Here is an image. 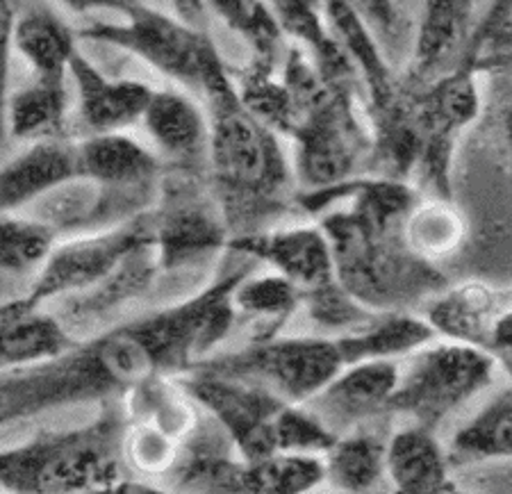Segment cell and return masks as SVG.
<instances>
[{
	"label": "cell",
	"instance_id": "cell-1",
	"mask_svg": "<svg viewBox=\"0 0 512 494\" xmlns=\"http://www.w3.org/2000/svg\"><path fill=\"white\" fill-rule=\"evenodd\" d=\"M417 196L415 185L385 176L299 192V208L326 230L337 283L376 312H417L449 285L440 267L419 260L403 242V217Z\"/></svg>",
	"mask_w": 512,
	"mask_h": 494
},
{
	"label": "cell",
	"instance_id": "cell-2",
	"mask_svg": "<svg viewBox=\"0 0 512 494\" xmlns=\"http://www.w3.org/2000/svg\"><path fill=\"white\" fill-rule=\"evenodd\" d=\"M201 101L210 119V185L230 237L274 226L299 208V185L283 137L244 105L226 62L210 76Z\"/></svg>",
	"mask_w": 512,
	"mask_h": 494
},
{
	"label": "cell",
	"instance_id": "cell-3",
	"mask_svg": "<svg viewBox=\"0 0 512 494\" xmlns=\"http://www.w3.org/2000/svg\"><path fill=\"white\" fill-rule=\"evenodd\" d=\"M123 410L107 406L92 424L41 433L0 451V488L16 492L126 490Z\"/></svg>",
	"mask_w": 512,
	"mask_h": 494
},
{
	"label": "cell",
	"instance_id": "cell-4",
	"mask_svg": "<svg viewBox=\"0 0 512 494\" xmlns=\"http://www.w3.org/2000/svg\"><path fill=\"white\" fill-rule=\"evenodd\" d=\"M299 192H315L362 176L369 167L371 128L362 114L358 82L335 80L328 92L303 114L289 137Z\"/></svg>",
	"mask_w": 512,
	"mask_h": 494
},
{
	"label": "cell",
	"instance_id": "cell-5",
	"mask_svg": "<svg viewBox=\"0 0 512 494\" xmlns=\"http://www.w3.org/2000/svg\"><path fill=\"white\" fill-rule=\"evenodd\" d=\"M80 39L98 41L148 64L173 85L201 98L224 57L205 28L142 3L121 21H96L78 30Z\"/></svg>",
	"mask_w": 512,
	"mask_h": 494
},
{
	"label": "cell",
	"instance_id": "cell-6",
	"mask_svg": "<svg viewBox=\"0 0 512 494\" xmlns=\"http://www.w3.org/2000/svg\"><path fill=\"white\" fill-rule=\"evenodd\" d=\"M497 369V360L485 349L437 337L406 356L387 415L437 431L492 383Z\"/></svg>",
	"mask_w": 512,
	"mask_h": 494
},
{
	"label": "cell",
	"instance_id": "cell-7",
	"mask_svg": "<svg viewBox=\"0 0 512 494\" xmlns=\"http://www.w3.org/2000/svg\"><path fill=\"white\" fill-rule=\"evenodd\" d=\"M196 367L258 383L289 403H308L346 365L333 335L271 333L255 335L237 351L214 353Z\"/></svg>",
	"mask_w": 512,
	"mask_h": 494
},
{
	"label": "cell",
	"instance_id": "cell-8",
	"mask_svg": "<svg viewBox=\"0 0 512 494\" xmlns=\"http://www.w3.org/2000/svg\"><path fill=\"white\" fill-rule=\"evenodd\" d=\"M148 217L162 274L192 267L228 249V221L203 171L164 169L158 201L148 210Z\"/></svg>",
	"mask_w": 512,
	"mask_h": 494
},
{
	"label": "cell",
	"instance_id": "cell-9",
	"mask_svg": "<svg viewBox=\"0 0 512 494\" xmlns=\"http://www.w3.org/2000/svg\"><path fill=\"white\" fill-rule=\"evenodd\" d=\"M146 244H153L148 212L126 224L62 237L23 303L32 308H46L48 303L85 292L110 276L128 255Z\"/></svg>",
	"mask_w": 512,
	"mask_h": 494
},
{
	"label": "cell",
	"instance_id": "cell-10",
	"mask_svg": "<svg viewBox=\"0 0 512 494\" xmlns=\"http://www.w3.org/2000/svg\"><path fill=\"white\" fill-rule=\"evenodd\" d=\"M178 381L226 433L230 447L239 458L260 460L276 454L274 422L278 410L287 403L285 399L258 383L198 367L178 376Z\"/></svg>",
	"mask_w": 512,
	"mask_h": 494
},
{
	"label": "cell",
	"instance_id": "cell-11",
	"mask_svg": "<svg viewBox=\"0 0 512 494\" xmlns=\"http://www.w3.org/2000/svg\"><path fill=\"white\" fill-rule=\"evenodd\" d=\"M228 253L251 258L292 281L301 292L335 281V260L319 221L269 226L228 240Z\"/></svg>",
	"mask_w": 512,
	"mask_h": 494
},
{
	"label": "cell",
	"instance_id": "cell-12",
	"mask_svg": "<svg viewBox=\"0 0 512 494\" xmlns=\"http://www.w3.org/2000/svg\"><path fill=\"white\" fill-rule=\"evenodd\" d=\"M139 128L167 167L208 169V110L201 98L187 89L155 87Z\"/></svg>",
	"mask_w": 512,
	"mask_h": 494
},
{
	"label": "cell",
	"instance_id": "cell-13",
	"mask_svg": "<svg viewBox=\"0 0 512 494\" xmlns=\"http://www.w3.org/2000/svg\"><path fill=\"white\" fill-rule=\"evenodd\" d=\"M399 360H362L342 367L317 397L305 406L319 415L330 431L342 435L387 415V403L399 385Z\"/></svg>",
	"mask_w": 512,
	"mask_h": 494
},
{
	"label": "cell",
	"instance_id": "cell-14",
	"mask_svg": "<svg viewBox=\"0 0 512 494\" xmlns=\"http://www.w3.org/2000/svg\"><path fill=\"white\" fill-rule=\"evenodd\" d=\"M73 117L85 135L123 133L139 128L153 89L137 78H112L103 73L89 57L78 51L71 69Z\"/></svg>",
	"mask_w": 512,
	"mask_h": 494
},
{
	"label": "cell",
	"instance_id": "cell-15",
	"mask_svg": "<svg viewBox=\"0 0 512 494\" xmlns=\"http://www.w3.org/2000/svg\"><path fill=\"white\" fill-rule=\"evenodd\" d=\"M160 274L155 246L146 244L128 255L101 283L62 299V312L57 317L76 340H82L87 331L103 333L107 319L119 317L121 310L151 292Z\"/></svg>",
	"mask_w": 512,
	"mask_h": 494
},
{
	"label": "cell",
	"instance_id": "cell-16",
	"mask_svg": "<svg viewBox=\"0 0 512 494\" xmlns=\"http://www.w3.org/2000/svg\"><path fill=\"white\" fill-rule=\"evenodd\" d=\"M78 180L76 139H39L0 164V214L26 212Z\"/></svg>",
	"mask_w": 512,
	"mask_h": 494
},
{
	"label": "cell",
	"instance_id": "cell-17",
	"mask_svg": "<svg viewBox=\"0 0 512 494\" xmlns=\"http://www.w3.org/2000/svg\"><path fill=\"white\" fill-rule=\"evenodd\" d=\"M510 306L512 294L478 278H469L462 283H449L437 292L421 308V315L442 340L487 349L494 324Z\"/></svg>",
	"mask_w": 512,
	"mask_h": 494
},
{
	"label": "cell",
	"instance_id": "cell-18",
	"mask_svg": "<svg viewBox=\"0 0 512 494\" xmlns=\"http://www.w3.org/2000/svg\"><path fill=\"white\" fill-rule=\"evenodd\" d=\"M476 28V0H426L408 78L428 82L460 60Z\"/></svg>",
	"mask_w": 512,
	"mask_h": 494
},
{
	"label": "cell",
	"instance_id": "cell-19",
	"mask_svg": "<svg viewBox=\"0 0 512 494\" xmlns=\"http://www.w3.org/2000/svg\"><path fill=\"white\" fill-rule=\"evenodd\" d=\"M60 240L35 214H0V306L26 299Z\"/></svg>",
	"mask_w": 512,
	"mask_h": 494
},
{
	"label": "cell",
	"instance_id": "cell-20",
	"mask_svg": "<svg viewBox=\"0 0 512 494\" xmlns=\"http://www.w3.org/2000/svg\"><path fill=\"white\" fill-rule=\"evenodd\" d=\"M447 449L426 426L406 422L387 440V483L396 492L442 494L458 492Z\"/></svg>",
	"mask_w": 512,
	"mask_h": 494
},
{
	"label": "cell",
	"instance_id": "cell-21",
	"mask_svg": "<svg viewBox=\"0 0 512 494\" xmlns=\"http://www.w3.org/2000/svg\"><path fill=\"white\" fill-rule=\"evenodd\" d=\"M76 340L60 317L16 301L0 306V367L30 369L69 353Z\"/></svg>",
	"mask_w": 512,
	"mask_h": 494
},
{
	"label": "cell",
	"instance_id": "cell-22",
	"mask_svg": "<svg viewBox=\"0 0 512 494\" xmlns=\"http://www.w3.org/2000/svg\"><path fill=\"white\" fill-rule=\"evenodd\" d=\"M80 35L48 3L23 5L14 26V53L35 78H69Z\"/></svg>",
	"mask_w": 512,
	"mask_h": 494
},
{
	"label": "cell",
	"instance_id": "cell-23",
	"mask_svg": "<svg viewBox=\"0 0 512 494\" xmlns=\"http://www.w3.org/2000/svg\"><path fill=\"white\" fill-rule=\"evenodd\" d=\"M390 419L353 428L337 435L333 447L324 454L326 483L344 492H371L387 483V440Z\"/></svg>",
	"mask_w": 512,
	"mask_h": 494
},
{
	"label": "cell",
	"instance_id": "cell-24",
	"mask_svg": "<svg viewBox=\"0 0 512 494\" xmlns=\"http://www.w3.org/2000/svg\"><path fill=\"white\" fill-rule=\"evenodd\" d=\"M73 114L71 78H35L14 89L5 103L3 130L19 142L69 137Z\"/></svg>",
	"mask_w": 512,
	"mask_h": 494
},
{
	"label": "cell",
	"instance_id": "cell-25",
	"mask_svg": "<svg viewBox=\"0 0 512 494\" xmlns=\"http://www.w3.org/2000/svg\"><path fill=\"white\" fill-rule=\"evenodd\" d=\"M344 365L362 360H399L437 340L431 324L415 310H381L349 333L333 335Z\"/></svg>",
	"mask_w": 512,
	"mask_h": 494
},
{
	"label": "cell",
	"instance_id": "cell-26",
	"mask_svg": "<svg viewBox=\"0 0 512 494\" xmlns=\"http://www.w3.org/2000/svg\"><path fill=\"white\" fill-rule=\"evenodd\" d=\"M326 485L324 456L276 451L260 460H230L221 483V492L299 494Z\"/></svg>",
	"mask_w": 512,
	"mask_h": 494
},
{
	"label": "cell",
	"instance_id": "cell-27",
	"mask_svg": "<svg viewBox=\"0 0 512 494\" xmlns=\"http://www.w3.org/2000/svg\"><path fill=\"white\" fill-rule=\"evenodd\" d=\"M408 249L419 260L440 267V262L456 258L469 240V219L453 196L419 194L401 224Z\"/></svg>",
	"mask_w": 512,
	"mask_h": 494
},
{
	"label": "cell",
	"instance_id": "cell-28",
	"mask_svg": "<svg viewBox=\"0 0 512 494\" xmlns=\"http://www.w3.org/2000/svg\"><path fill=\"white\" fill-rule=\"evenodd\" d=\"M447 454L451 467L512 458V383L453 435Z\"/></svg>",
	"mask_w": 512,
	"mask_h": 494
},
{
	"label": "cell",
	"instance_id": "cell-29",
	"mask_svg": "<svg viewBox=\"0 0 512 494\" xmlns=\"http://www.w3.org/2000/svg\"><path fill=\"white\" fill-rule=\"evenodd\" d=\"M303 292L285 276L276 271H255L251 269L242 281L235 285L233 306L237 317L258 319L262 333H280L283 326L301 310Z\"/></svg>",
	"mask_w": 512,
	"mask_h": 494
},
{
	"label": "cell",
	"instance_id": "cell-30",
	"mask_svg": "<svg viewBox=\"0 0 512 494\" xmlns=\"http://www.w3.org/2000/svg\"><path fill=\"white\" fill-rule=\"evenodd\" d=\"M208 12L235 32L253 51V57L267 62H280L287 39L267 0H205Z\"/></svg>",
	"mask_w": 512,
	"mask_h": 494
},
{
	"label": "cell",
	"instance_id": "cell-31",
	"mask_svg": "<svg viewBox=\"0 0 512 494\" xmlns=\"http://www.w3.org/2000/svg\"><path fill=\"white\" fill-rule=\"evenodd\" d=\"M301 310L319 328L321 335L349 333L353 328L365 324L376 312L362 306L355 296H351L337 283V278L326 285L315 287V290L303 292Z\"/></svg>",
	"mask_w": 512,
	"mask_h": 494
},
{
	"label": "cell",
	"instance_id": "cell-32",
	"mask_svg": "<svg viewBox=\"0 0 512 494\" xmlns=\"http://www.w3.org/2000/svg\"><path fill=\"white\" fill-rule=\"evenodd\" d=\"M276 451L324 456L337 440V433L321 422L305 403H285L274 422Z\"/></svg>",
	"mask_w": 512,
	"mask_h": 494
},
{
	"label": "cell",
	"instance_id": "cell-33",
	"mask_svg": "<svg viewBox=\"0 0 512 494\" xmlns=\"http://www.w3.org/2000/svg\"><path fill=\"white\" fill-rule=\"evenodd\" d=\"M344 3L374 32V37L381 46L383 41L396 44L401 39L406 23H403V14L399 5H396V0H344Z\"/></svg>",
	"mask_w": 512,
	"mask_h": 494
},
{
	"label": "cell",
	"instance_id": "cell-34",
	"mask_svg": "<svg viewBox=\"0 0 512 494\" xmlns=\"http://www.w3.org/2000/svg\"><path fill=\"white\" fill-rule=\"evenodd\" d=\"M23 0H0V133L5 123V103L10 96V71L14 57V26Z\"/></svg>",
	"mask_w": 512,
	"mask_h": 494
},
{
	"label": "cell",
	"instance_id": "cell-35",
	"mask_svg": "<svg viewBox=\"0 0 512 494\" xmlns=\"http://www.w3.org/2000/svg\"><path fill=\"white\" fill-rule=\"evenodd\" d=\"M46 3H55L69 10L71 14H92V12H112L119 16H128L132 10L146 0H46Z\"/></svg>",
	"mask_w": 512,
	"mask_h": 494
},
{
	"label": "cell",
	"instance_id": "cell-36",
	"mask_svg": "<svg viewBox=\"0 0 512 494\" xmlns=\"http://www.w3.org/2000/svg\"><path fill=\"white\" fill-rule=\"evenodd\" d=\"M173 7V14H178L180 19H185L194 26L203 28L205 16H208V7H205V0H169Z\"/></svg>",
	"mask_w": 512,
	"mask_h": 494
},
{
	"label": "cell",
	"instance_id": "cell-37",
	"mask_svg": "<svg viewBox=\"0 0 512 494\" xmlns=\"http://www.w3.org/2000/svg\"><path fill=\"white\" fill-rule=\"evenodd\" d=\"M481 71L483 73H508V76H512V51L485 55L481 60Z\"/></svg>",
	"mask_w": 512,
	"mask_h": 494
},
{
	"label": "cell",
	"instance_id": "cell-38",
	"mask_svg": "<svg viewBox=\"0 0 512 494\" xmlns=\"http://www.w3.org/2000/svg\"><path fill=\"white\" fill-rule=\"evenodd\" d=\"M501 128H503V139H506V144L512 151V103L506 107V112H503Z\"/></svg>",
	"mask_w": 512,
	"mask_h": 494
}]
</instances>
